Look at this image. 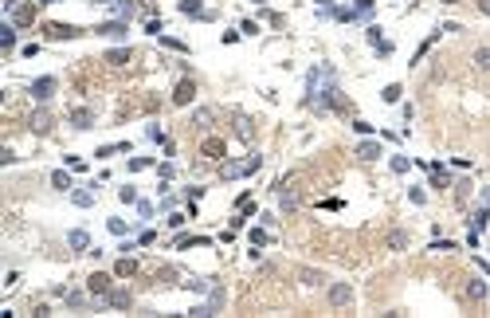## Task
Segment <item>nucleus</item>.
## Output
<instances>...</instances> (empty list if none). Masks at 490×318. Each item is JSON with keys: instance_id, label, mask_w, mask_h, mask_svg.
<instances>
[{"instance_id": "12", "label": "nucleus", "mask_w": 490, "mask_h": 318, "mask_svg": "<svg viewBox=\"0 0 490 318\" xmlns=\"http://www.w3.org/2000/svg\"><path fill=\"white\" fill-rule=\"evenodd\" d=\"M357 157L372 161V157H381V146H376V142H365V146H357Z\"/></svg>"}, {"instance_id": "15", "label": "nucleus", "mask_w": 490, "mask_h": 318, "mask_svg": "<svg viewBox=\"0 0 490 318\" xmlns=\"http://www.w3.org/2000/svg\"><path fill=\"white\" fill-rule=\"evenodd\" d=\"M71 200L79 204V208H90V204H94V193H87V189H79V193H71Z\"/></svg>"}, {"instance_id": "13", "label": "nucleus", "mask_w": 490, "mask_h": 318, "mask_svg": "<svg viewBox=\"0 0 490 318\" xmlns=\"http://www.w3.org/2000/svg\"><path fill=\"white\" fill-rule=\"evenodd\" d=\"M0 44H4V51H12V47H16V28H12V24L0 28Z\"/></svg>"}, {"instance_id": "2", "label": "nucleus", "mask_w": 490, "mask_h": 318, "mask_svg": "<svg viewBox=\"0 0 490 318\" xmlns=\"http://www.w3.org/2000/svg\"><path fill=\"white\" fill-rule=\"evenodd\" d=\"M55 87H59V83H55L51 75H44V79H35V83L28 87V91H31V98H35V102H47V98L55 94Z\"/></svg>"}, {"instance_id": "27", "label": "nucleus", "mask_w": 490, "mask_h": 318, "mask_svg": "<svg viewBox=\"0 0 490 318\" xmlns=\"http://www.w3.org/2000/svg\"><path fill=\"white\" fill-rule=\"evenodd\" d=\"M294 204H298V197H294V193H282V208L290 212V208H294Z\"/></svg>"}, {"instance_id": "11", "label": "nucleus", "mask_w": 490, "mask_h": 318, "mask_svg": "<svg viewBox=\"0 0 490 318\" xmlns=\"http://www.w3.org/2000/svg\"><path fill=\"white\" fill-rule=\"evenodd\" d=\"M31 130H35V134H47V130H51V114H47V110H35V118H31Z\"/></svg>"}, {"instance_id": "19", "label": "nucleus", "mask_w": 490, "mask_h": 318, "mask_svg": "<svg viewBox=\"0 0 490 318\" xmlns=\"http://www.w3.org/2000/svg\"><path fill=\"white\" fill-rule=\"evenodd\" d=\"M51 185H55V189H71V177H67V173H51Z\"/></svg>"}, {"instance_id": "24", "label": "nucleus", "mask_w": 490, "mask_h": 318, "mask_svg": "<svg viewBox=\"0 0 490 318\" xmlns=\"http://www.w3.org/2000/svg\"><path fill=\"white\" fill-rule=\"evenodd\" d=\"M467 291H471V299H482V295H486V287H482L478 279H471V287H467Z\"/></svg>"}, {"instance_id": "9", "label": "nucleus", "mask_w": 490, "mask_h": 318, "mask_svg": "<svg viewBox=\"0 0 490 318\" xmlns=\"http://www.w3.org/2000/svg\"><path fill=\"white\" fill-rule=\"evenodd\" d=\"M67 243H71L74 252H87V248H90V236H87V232H83V228H74L71 236H67Z\"/></svg>"}, {"instance_id": "5", "label": "nucleus", "mask_w": 490, "mask_h": 318, "mask_svg": "<svg viewBox=\"0 0 490 318\" xmlns=\"http://www.w3.org/2000/svg\"><path fill=\"white\" fill-rule=\"evenodd\" d=\"M47 36H51V40H74V36H83V31L71 28V24H47Z\"/></svg>"}, {"instance_id": "25", "label": "nucleus", "mask_w": 490, "mask_h": 318, "mask_svg": "<svg viewBox=\"0 0 490 318\" xmlns=\"http://www.w3.org/2000/svg\"><path fill=\"white\" fill-rule=\"evenodd\" d=\"M251 243H255V248H263V243H267V232H263V228H255V232H251Z\"/></svg>"}, {"instance_id": "4", "label": "nucleus", "mask_w": 490, "mask_h": 318, "mask_svg": "<svg viewBox=\"0 0 490 318\" xmlns=\"http://www.w3.org/2000/svg\"><path fill=\"white\" fill-rule=\"evenodd\" d=\"M193 94H196L193 79H184V83H177V91H173V102H177V106H189V102H193Z\"/></svg>"}, {"instance_id": "1", "label": "nucleus", "mask_w": 490, "mask_h": 318, "mask_svg": "<svg viewBox=\"0 0 490 318\" xmlns=\"http://www.w3.org/2000/svg\"><path fill=\"white\" fill-rule=\"evenodd\" d=\"M259 165H263V157H259V153H251L247 161H236V165H223L220 173L228 177V181H232V177H247V173H255Z\"/></svg>"}, {"instance_id": "23", "label": "nucleus", "mask_w": 490, "mask_h": 318, "mask_svg": "<svg viewBox=\"0 0 490 318\" xmlns=\"http://www.w3.org/2000/svg\"><path fill=\"white\" fill-rule=\"evenodd\" d=\"M404 243H408V236H404V232H392V236H388V248H404Z\"/></svg>"}, {"instance_id": "14", "label": "nucleus", "mask_w": 490, "mask_h": 318, "mask_svg": "<svg viewBox=\"0 0 490 318\" xmlns=\"http://www.w3.org/2000/svg\"><path fill=\"white\" fill-rule=\"evenodd\" d=\"M180 12L184 16H208L204 8H200V0H180Z\"/></svg>"}, {"instance_id": "20", "label": "nucleus", "mask_w": 490, "mask_h": 318, "mask_svg": "<svg viewBox=\"0 0 490 318\" xmlns=\"http://www.w3.org/2000/svg\"><path fill=\"white\" fill-rule=\"evenodd\" d=\"M134 271H137L134 259H118V275H122V279H126V275H134Z\"/></svg>"}, {"instance_id": "17", "label": "nucleus", "mask_w": 490, "mask_h": 318, "mask_svg": "<svg viewBox=\"0 0 490 318\" xmlns=\"http://www.w3.org/2000/svg\"><path fill=\"white\" fill-rule=\"evenodd\" d=\"M16 24H31V20H35V8H16Z\"/></svg>"}, {"instance_id": "7", "label": "nucleus", "mask_w": 490, "mask_h": 318, "mask_svg": "<svg viewBox=\"0 0 490 318\" xmlns=\"http://www.w3.org/2000/svg\"><path fill=\"white\" fill-rule=\"evenodd\" d=\"M90 122H94V110H87V106H83V110H71V126L74 130H90Z\"/></svg>"}, {"instance_id": "26", "label": "nucleus", "mask_w": 490, "mask_h": 318, "mask_svg": "<svg viewBox=\"0 0 490 318\" xmlns=\"http://www.w3.org/2000/svg\"><path fill=\"white\" fill-rule=\"evenodd\" d=\"M396 98H400V87H396V83H392V87H385V102H396Z\"/></svg>"}, {"instance_id": "18", "label": "nucleus", "mask_w": 490, "mask_h": 318, "mask_svg": "<svg viewBox=\"0 0 490 318\" xmlns=\"http://www.w3.org/2000/svg\"><path fill=\"white\" fill-rule=\"evenodd\" d=\"M475 63L482 67V71H490V47H478V51H475Z\"/></svg>"}, {"instance_id": "16", "label": "nucleus", "mask_w": 490, "mask_h": 318, "mask_svg": "<svg viewBox=\"0 0 490 318\" xmlns=\"http://www.w3.org/2000/svg\"><path fill=\"white\" fill-rule=\"evenodd\" d=\"M486 220H490L486 208H475V212H471V228H475V232H482V228H486Z\"/></svg>"}, {"instance_id": "21", "label": "nucleus", "mask_w": 490, "mask_h": 318, "mask_svg": "<svg viewBox=\"0 0 490 318\" xmlns=\"http://www.w3.org/2000/svg\"><path fill=\"white\" fill-rule=\"evenodd\" d=\"M204 153H208V157H216V153H223V142H216V137H212V142H204Z\"/></svg>"}, {"instance_id": "10", "label": "nucleus", "mask_w": 490, "mask_h": 318, "mask_svg": "<svg viewBox=\"0 0 490 318\" xmlns=\"http://www.w3.org/2000/svg\"><path fill=\"white\" fill-rule=\"evenodd\" d=\"M106 303L118 306V310H126V306L134 303V299H130V291H110V295H106Z\"/></svg>"}, {"instance_id": "3", "label": "nucleus", "mask_w": 490, "mask_h": 318, "mask_svg": "<svg viewBox=\"0 0 490 318\" xmlns=\"http://www.w3.org/2000/svg\"><path fill=\"white\" fill-rule=\"evenodd\" d=\"M329 303H333V306H349V303H353V287H349V283L329 287Z\"/></svg>"}, {"instance_id": "6", "label": "nucleus", "mask_w": 490, "mask_h": 318, "mask_svg": "<svg viewBox=\"0 0 490 318\" xmlns=\"http://www.w3.org/2000/svg\"><path fill=\"white\" fill-rule=\"evenodd\" d=\"M87 287H90V295H110V275H90L87 279Z\"/></svg>"}, {"instance_id": "22", "label": "nucleus", "mask_w": 490, "mask_h": 318, "mask_svg": "<svg viewBox=\"0 0 490 318\" xmlns=\"http://www.w3.org/2000/svg\"><path fill=\"white\" fill-rule=\"evenodd\" d=\"M106 59H110V63H126V59H130V51H126V47H118V51H110Z\"/></svg>"}, {"instance_id": "29", "label": "nucleus", "mask_w": 490, "mask_h": 318, "mask_svg": "<svg viewBox=\"0 0 490 318\" xmlns=\"http://www.w3.org/2000/svg\"><path fill=\"white\" fill-rule=\"evenodd\" d=\"M443 4H455V0H443Z\"/></svg>"}, {"instance_id": "28", "label": "nucleus", "mask_w": 490, "mask_h": 318, "mask_svg": "<svg viewBox=\"0 0 490 318\" xmlns=\"http://www.w3.org/2000/svg\"><path fill=\"white\" fill-rule=\"evenodd\" d=\"M478 8H482V12H486V16H490V0H478Z\"/></svg>"}, {"instance_id": "8", "label": "nucleus", "mask_w": 490, "mask_h": 318, "mask_svg": "<svg viewBox=\"0 0 490 318\" xmlns=\"http://www.w3.org/2000/svg\"><path fill=\"white\" fill-rule=\"evenodd\" d=\"M98 36H114V40H122V36H126V20H114V24H98Z\"/></svg>"}]
</instances>
